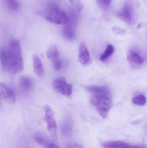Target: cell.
I'll use <instances>...</instances> for the list:
<instances>
[{"instance_id": "obj_1", "label": "cell", "mask_w": 147, "mask_h": 148, "mask_svg": "<svg viewBox=\"0 0 147 148\" xmlns=\"http://www.w3.org/2000/svg\"><path fill=\"white\" fill-rule=\"evenodd\" d=\"M0 60L3 70L8 73L16 74L22 71L23 58L19 40L11 38L7 45L1 49Z\"/></svg>"}, {"instance_id": "obj_2", "label": "cell", "mask_w": 147, "mask_h": 148, "mask_svg": "<svg viewBox=\"0 0 147 148\" xmlns=\"http://www.w3.org/2000/svg\"><path fill=\"white\" fill-rule=\"evenodd\" d=\"M85 90L91 95V103L95 107L99 114L106 118L112 107L111 93L108 87L104 86H88Z\"/></svg>"}, {"instance_id": "obj_3", "label": "cell", "mask_w": 147, "mask_h": 148, "mask_svg": "<svg viewBox=\"0 0 147 148\" xmlns=\"http://www.w3.org/2000/svg\"><path fill=\"white\" fill-rule=\"evenodd\" d=\"M45 16L48 21L59 25L65 24L68 19V14L54 3L47 6Z\"/></svg>"}, {"instance_id": "obj_4", "label": "cell", "mask_w": 147, "mask_h": 148, "mask_svg": "<svg viewBox=\"0 0 147 148\" xmlns=\"http://www.w3.org/2000/svg\"><path fill=\"white\" fill-rule=\"evenodd\" d=\"M77 14L72 10H71L68 15V21L64 24L62 29V36L68 40H72L76 37V27L77 21Z\"/></svg>"}, {"instance_id": "obj_5", "label": "cell", "mask_w": 147, "mask_h": 148, "mask_svg": "<svg viewBox=\"0 0 147 148\" xmlns=\"http://www.w3.org/2000/svg\"><path fill=\"white\" fill-rule=\"evenodd\" d=\"M45 111V120L47 123V129L53 141L57 140V125L53 117L51 108L49 105L44 106Z\"/></svg>"}, {"instance_id": "obj_6", "label": "cell", "mask_w": 147, "mask_h": 148, "mask_svg": "<svg viewBox=\"0 0 147 148\" xmlns=\"http://www.w3.org/2000/svg\"><path fill=\"white\" fill-rule=\"evenodd\" d=\"M52 86L56 91L64 95L69 96L72 93V86L64 77L56 78L53 82Z\"/></svg>"}, {"instance_id": "obj_7", "label": "cell", "mask_w": 147, "mask_h": 148, "mask_svg": "<svg viewBox=\"0 0 147 148\" xmlns=\"http://www.w3.org/2000/svg\"><path fill=\"white\" fill-rule=\"evenodd\" d=\"M0 92L1 97L6 102L14 104L16 102V97L13 90L5 84H0Z\"/></svg>"}, {"instance_id": "obj_8", "label": "cell", "mask_w": 147, "mask_h": 148, "mask_svg": "<svg viewBox=\"0 0 147 148\" xmlns=\"http://www.w3.org/2000/svg\"><path fill=\"white\" fill-rule=\"evenodd\" d=\"M133 10L132 6L126 2L121 9L118 12L117 16L121 20L127 23H130L133 20Z\"/></svg>"}, {"instance_id": "obj_9", "label": "cell", "mask_w": 147, "mask_h": 148, "mask_svg": "<svg viewBox=\"0 0 147 148\" xmlns=\"http://www.w3.org/2000/svg\"><path fill=\"white\" fill-rule=\"evenodd\" d=\"M78 57L79 62L84 66H89L92 62L89 52L84 43L79 45Z\"/></svg>"}, {"instance_id": "obj_10", "label": "cell", "mask_w": 147, "mask_h": 148, "mask_svg": "<svg viewBox=\"0 0 147 148\" xmlns=\"http://www.w3.org/2000/svg\"><path fill=\"white\" fill-rule=\"evenodd\" d=\"M127 60L130 66L133 67L140 66L144 63L143 58L135 51L130 50L127 56Z\"/></svg>"}, {"instance_id": "obj_11", "label": "cell", "mask_w": 147, "mask_h": 148, "mask_svg": "<svg viewBox=\"0 0 147 148\" xmlns=\"http://www.w3.org/2000/svg\"><path fill=\"white\" fill-rule=\"evenodd\" d=\"M33 59V68L34 73L39 77H43L45 74V70L42 62L37 55H34Z\"/></svg>"}, {"instance_id": "obj_12", "label": "cell", "mask_w": 147, "mask_h": 148, "mask_svg": "<svg viewBox=\"0 0 147 148\" xmlns=\"http://www.w3.org/2000/svg\"><path fill=\"white\" fill-rule=\"evenodd\" d=\"M102 146L104 148H141L121 141L104 143L102 144Z\"/></svg>"}, {"instance_id": "obj_13", "label": "cell", "mask_w": 147, "mask_h": 148, "mask_svg": "<svg viewBox=\"0 0 147 148\" xmlns=\"http://www.w3.org/2000/svg\"><path fill=\"white\" fill-rule=\"evenodd\" d=\"M19 84L22 89L26 91L31 90L33 86V82L29 77L23 76L19 79Z\"/></svg>"}, {"instance_id": "obj_14", "label": "cell", "mask_w": 147, "mask_h": 148, "mask_svg": "<svg viewBox=\"0 0 147 148\" xmlns=\"http://www.w3.org/2000/svg\"><path fill=\"white\" fill-rule=\"evenodd\" d=\"M46 55L47 58L52 60V61L59 59L60 54L58 48L55 45H51L47 49Z\"/></svg>"}, {"instance_id": "obj_15", "label": "cell", "mask_w": 147, "mask_h": 148, "mask_svg": "<svg viewBox=\"0 0 147 148\" xmlns=\"http://www.w3.org/2000/svg\"><path fill=\"white\" fill-rule=\"evenodd\" d=\"M5 6L11 12H16L20 9V3L17 0H3Z\"/></svg>"}, {"instance_id": "obj_16", "label": "cell", "mask_w": 147, "mask_h": 148, "mask_svg": "<svg viewBox=\"0 0 147 148\" xmlns=\"http://www.w3.org/2000/svg\"><path fill=\"white\" fill-rule=\"evenodd\" d=\"M114 51V48L111 44H108L104 52L101 55L100 57V60L101 61H106L110 56L113 55Z\"/></svg>"}, {"instance_id": "obj_17", "label": "cell", "mask_w": 147, "mask_h": 148, "mask_svg": "<svg viewBox=\"0 0 147 148\" xmlns=\"http://www.w3.org/2000/svg\"><path fill=\"white\" fill-rule=\"evenodd\" d=\"M34 138L37 143L46 147H47V145L50 143L47 136L42 133H37L35 135Z\"/></svg>"}, {"instance_id": "obj_18", "label": "cell", "mask_w": 147, "mask_h": 148, "mask_svg": "<svg viewBox=\"0 0 147 148\" xmlns=\"http://www.w3.org/2000/svg\"><path fill=\"white\" fill-rule=\"evenodd\" d=\"M71 4L72 9L76 13L79 14L83 10V4L81 0H69Z\"/></svg>"}, {"instance_id": "obj_19", "label": "cell", "mask_w": 147, "mask_h": 148, "mask_svg": "<svg viewBox=\"0 0 147 148\" xmlns=\"http://www.w3.org/2000/svg\"><path fill=\"white\" fill-rule=\"evenodd\" d=\"M132 101L135 105L143 106L146 103V98L144 95L141 94L134 97L132 99Z\"/></svg>"}, {"instance_id": "obj_20", "label": "cell", "mask_w": 147, "mask_h": 148, "mask_svg": "<svg viewBox=\"0 0 147 148\" xmlns=\"http://www.w3.org/2000/svg\"><path fill=\"white\" fill-rule=\"evenodd\" d=\"M111 1L112 0H96L98 5L103 8L108 7L111 3Z\"/></svg>"}, {"instance_id": "obj_21", "label": "cell", "mask_w": 147, "mask_h": 148, "mask_svg": "<svg viewBox=\"0 0 147 148\" xmlns=\"http://www.w3.org/2000/svg\"><path fill=\"white\" fill-rule=\"evenodd\" d=\"M53 67L55 70H58L61 67V62L59 58L52 61Z\"/></svg>"}, {"instance_id": "obj_22", "label": "cell", "mask_w": 147, "mask_h": 148, "mask_svg": "<svg viewBox=\"0 0 147 148\" xmlns=\"http://www.w3.org/2000/svg\"><path fill=\"white\" fill-rule=\"evenodd\" d=\"M113 32L117 34L123 35L125 33V30L121 28L114 27L112 29Z\"/></svg>"}, {"instance_id": "obj_23", "label": "cell", "mask_w": 147, "mask_h": 148, "mask_svg": "<svg viewBox=\"0 0 147 148\" xmlns=\"http://www.w3.org/2000/svg\"><path fill=\"white\" fill-rule=\"evenodd\" d=\"M66 148H83L81 145L77 143H69L66 145Z\"/></svg>"}, {"instance_id": "obj_24", "label": "cell", "mask_w": 147, "mask_h": 148, "mask_svg": "<svg viewBox=\"0 0 147 148\" xmlns=\"http://www.w3.org/2000/svg\"><path fill=\"white\" fill-rule=\"evenodd\" d=\"M63 130H64V132H70V123H65L63 126Z\"/></svg>"}, {"instance_id": "obj_25", "label": "cell", "mask_w": 147, "mask_h": 148, "mask_svg": "<svg viewBox=\"0 0 147 148\" xmlns=\"http://www.w3.org/2000/svg\"><path fill=\"white\" fill-rule=\"evenodd\" d=\"M46 147L47 148H60L57 145H55L53 143H49Z\"/></svg>"}]
</instances>
